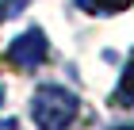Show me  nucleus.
<instances>
[{
    "instance_id": "1",
    "label": "nucleus",
    "mask_w": 134,
    "mask_h": 130,
    "mask_svg": "<svg viewBox=\"0 0 134 130\" xmlns=\"http://www.w3.org/2000/svg\"><path fill=\"white\" fill-rule=\"evenodd\" d=\"M77 111H81V100L62 84H42L31 100V119L42 130H65L77 119Z\"/></svg>"
},
{
    "instance_id": "2",
    "label": "nucleus",
    "mask_w": 134,
    "mask_h": 130,
    "mask_svg": "<svg viewBox=\"0 0 134 130\" xmlns=\"http://www.w3.org/2000/svg\"><path fill=\"white\" fill-rule=\"evenodd\" d=\"M46 54H50V42H46V35H42L38 27L23 31L19 38L8 46V61L15 69H38L42 61H46Z\"/></svg>"
},
{
    "instance_id": "3",
    "label": "nucleus",
    "mask_w": 134,
    "mask_h": 130,
    "mask_svg": "<svg viewBox=\"0 0 134 130\" xmlns=\"http://www.w3.org/2000/svg\"><path fill=\"white\" fill-rule=\"evenodd\" d=\"M115 103H119V107H134V61L123 69V77H119V88H115Z\"/></svg>"
},
{
    "instance_id": "4",
    "label": "nucleus",
    "mask_w": 134,
    "mask_h": 130,
    "mask_svg": "<svg viewBox=\"0 0 134 130\" xmlns=\"http://www.w3.org/2000/svg\"><path fill=\"white\" fill-rule=\"evenodd\" d=\"M134 0H81V8L100 12V15H115V12H126Z\"/></svg>"
},
{
    "instance_id": "5",
    "label": "nucleus",
    "mask_w": 134,
    "mask_h": 130,
    "mask_svg": "<svg viewBox=\"0 0 134 130\" xmlns=\"http://www.w3.org/2000/svg\"><path fill=\"white\" fill-rule=\"evenodd\" d=\"M119 130H134V126H119Z\"/></svg>"
},
{
    "instance_id": "6",
    "label": "nucleus",
    "mask_w": 134,
    "mask_h": 130,
    "mask_svg": "<svg viewBox=\"0 0 134 130\" xmlns=\"http://www.w3.org/2000/svg\"><path fill=\"white\" fill-rule=\"evenodd\" d=\"M0 100H4V92H0Z\"/></svg>"
}]
</instances>
